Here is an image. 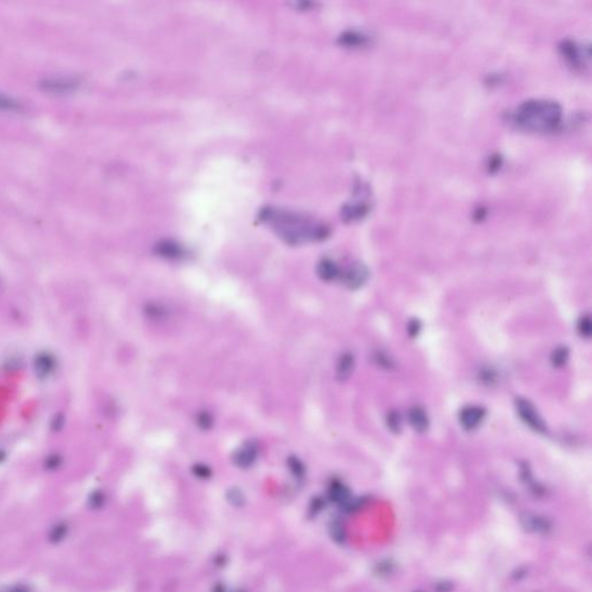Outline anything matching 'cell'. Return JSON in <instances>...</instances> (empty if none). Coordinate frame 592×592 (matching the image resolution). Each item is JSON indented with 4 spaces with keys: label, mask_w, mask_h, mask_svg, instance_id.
Returning <instances> with one entry per match:
<instances>
[{
    "label": "cell",
    "mask_w": 592,
    "mask_h": 592,
    "mask_svg": "<svg viewBox=\"0 0 592 592\" xmlns=\"http://www.w3.org/2000/svg\"><path fill=\"white\" fill-rule=\"evenodd\" d=\"M355 368V357L351 352H343L336 364V377L340 382H345L351 377Z\"/></svg>",
    "instance_id": "cell-9"
},
{
    "label": "cell",
    "mask_w": 592,
    "mask_h": 592,
    "mask_svg": "<svg viewBox=\"0 0 592 592\" xmlns=\"http://www.w3.org/2000/svg\"><path fill=\"white\" fill-rule=\"evenodd\" d=\"M562 108L549 100H527L512 113V122L525 131L552 132L562 122Z\"/></svg>",
    "instance_id": "cell-1"
},
{
    "label": "cell",
    "mask_w": 592,
    "mask_h": 592,
    "mask_svg": "<svg viewBox=\"0 0 592 592\" xmlns=\"http://www.w3.org/2000/svg\"><path fill=\"white\" fill-rule=\"evenodd\" d=\"M568 360H569V350L567 348V346L557 347L552 352V355H550V362H552V365L554 367H557V368L566 366Z\"/></svg>",
    "instance_id": "cell-17"
},
{
    "label": "cell",
    "mask_w": 592,
    "mask_h": 592,
    "mask_svg": "<svg viewBox=\"0 0 592 592\" xmlns=\"http://www.w3.org/2000/svg\"><path fill=\"white\" fill-rule=\"evenodd\" d=\"M368 279H369L368 268L362 263H354L346 270L345 273H343L342 280L347 288L352 289V291H355V289H359L364 286V284L368 281Z\"/></svg>",
    "instance_id": "cell-6"
},
{
    "label": "cell",
    "mask_w": 592,
    "mask_h": 592,
    "mask_svg": "<svg viewBox=\"0 0 592 592\" xmlns=\"http://www.w3.org/2000/svg\"><path fill=\"white\" fill-rule=\"evenodd\" d=\"M227 500L228 502L234 507H241L244 504V495L238 488H232L227 492Z\"/></svg>",
    "instance_id": "cell-21"
},
{
    "label": "cell",
    "mask_w": 592,
    "mask_h": 592,
    "mask_svg": "<svg viewBox=\"0 0 592 592\" xmlns=\"http://www.w3.org/2000/svg\"><path fill=\"white\" fill-rule=\"evenodd\" d=\"M155 254L166 259H180L185 255L183 247L173 241H161L155 246Z\"/></svg>",
    "instance_id": "cell-11"
},
{
    "label": "cell",
    "mask_w": 592,
    "mask_h": 592,
    "mask_svg": "<svg viewBox=\"0 0 592 592\" xmlns=\"http://www.w3.org/2000/svg\"><path fill=\"white\" fill-rule=\"evenodd\" d=\"M330 495H331V498L333 500H336V501H340V500H343L347 496V489L343 485L334 483L331 486V488H330Z\"/></svg>",
    "instance_id": "cell-23"
},
{
    "label": "cell",
    "mask_w": 592,
    "mask_h": 592,
    "mask_svg": "<svg viewBox=\"0 0 592 592\" xmlns=\"http://www.w3.org/2000/svg\"><path fill=\"white\" fill-rule=\"evenodd\" d=\"M369 206L366 203H354L346 205L342 209V217L346 221H354V220H359L365 217L368 213Z\"/></svg>",
    "instance_id": "cell-14"
},
{
    "label": "cell",
    "mask_w": 592,
    "mask_h": 592,
    "mask_svg": "<svg viewBox=\"0 0 592 592\" xmlns=\"http://www.w3.org/2000/svg\"><path fill=\"white\" fill-rule=\"evenodd\" d=\"M368 41V37L356 31H348V33L343 34L340 37V42L347 47H359V45H365Z\"/></svg>",
    "instance_id": "cell-16"
},
{
    "label": "cell",
    "mask_w": 592,
    "mask_h": 592,
    "mask_svg": "<svg viewBox=\"0 0 592 592\" xmlns=\"http://www.w3.org/2000/svg\"><path fill=\"white\" fill-rule=\"evenodd\" d=\"M402 424H403L402 417L399 413L392 411L387 415V425L390 430L393 431V433H399V431H400Z\"/></svg>",
    "instance_id": "cell-22"
},
{
    "label": "cell",
    "mask_w": 592,
    "mask_h": 592,
    "mask_svg": "<svg viewBox=\"0 0 592 592\" xmlns=\"http://www.w3.org/2000/svg\"><path fill=\"white\" fill-rule=\"evenodd\" d=\"M408 422L416 433H426L429 429V417L424 407L413 406L408 411Z\"/></svg>",
    "instance_id": "cell-10"
},
{
    "label": "cell",
    "mask_w": 592,
    "mask_h": 592,
    "mask_svg": "<svg viewBox=\"0 0 592 592\" xmlns=\"http://www.w3.org/2000/svg\"><path fill=\"white\" fill-rule=\"evenodd\" d=\"M577 331L580 336L589 339L592 334V323L589 315H583L577 323Z\"/></svg>",
    "instance_id": "cell-19"
},
{
    "label": "cell",
    "mask_w": 592,
    "mask_h": 592,
    "mask_svg": "<svg viewBox=\"0 0 592 592\" xmlns=\"http://www.w3.org/2000/svg\"><path fill=\"white\" fill-rule=\"evenodd\" d=\"M500 166H501V157L496 155V157L490 158V160H489V170L490 171L498 170Z\"/></svg>",
    "instance_id": "cell-27"
},
{
    "label": "cell",
    "mask_w": 592,
    "mask_h": 592,
    "mask_svg": "<svg viewBox=\"0 0 592 592\" xmlns=\"http://www.w3.org/2000/svg\"><path fill=\"white\" fill-rule=\"evenodd\" d=\"M485 416L486 411L484 407L479 405H469L460 412L458 420L465 430H474L483 424Z\"/></svg>",
    "instance_id": "cell-7"
},
{
    "label": "cell",
    "mask_w": 592,
    "mask_h": 592,
    "mask_svg": "<svg viewBox=\"0 0 592 592\" xmlns=\"http://www.w3.org/2000/svg\"><path fill=\"white\" fill-rule=\"evenodd\" d=\"M515 405L518 416L532 430L540 434H544L547 431V427H546L544 419L530 400H527L525 398H517Z\"/></svg>",
    "instance_id": "cell-4"
},
{
    "label": "cell",
    "mask_w": 592,
    "mask_h": 592,
    "mask_svg": "<svg viewBox=\"0 0 592 592\" xmlns=\"http://www.w3.org/2000/svg\"><path fill=\"white\" fill-rule=\"evenodd\" d=\"M192 472H194V474L196 476H198L200 479H207L212 474V471H211L209 467L207 465H203V464H197L194 466V469H192Z\"/></svg>",
    "instance_id": "cell-24"
},
{
    "label": "cell",
    "mask_w": 592,
    "mask_h": 592,
    "mask_svg": "<svg viewBox=\"0 0 592 592\" xmlns=\"http://www.w3.org/2000/svg\"><path fill=\"white\" fill-rule=\"evenodd\" d=\"M287 466L289 471H291V473L294 475V478L296 479H303L304 475H305V466L302 461H300L299 458L295 457V456H291L288 457L287 460Z\"/></svg>",
    "instance_id": "cell-18"
},
{
    "label": "cell",
    "mask_w": 592,
    "mask_h": 592,
    "mask_svg": "<svg viewBox=\"0 0 592 592\" xmlns=\"http://www.w3.org/2000/svg\"><path fill=\"white\" fill-rule=\"evenodd\" d=\"M195 422L199 429L204 430V431H207V430H211L213 428L214 416H213L212 413L208 412V411H205V410L199 411L196 414Z\"/></svg>",
    "instance_id": "cell-15"
},
{
    "label": "cell",
    "mask_w": 592,
    "mask_h": 592,
    "mask_svg": "<svg viewBox=\"0 0 592 592\" xmlns=\"http://www.w3.org/2000/svg\"><path fill=\"white\" fill-rule=\"evenodd\" d=\"M420 330H421V324L417 319L411 320V322L408 323V325H407V332H408V334H410V337H412V338L416 337L417 334H419Z\"/></svg>",
    "instance_id": "cell-25"
},
{
    "label": "cell",
    "mask_w": 592,
    "mask_h": 592,
    "mask_svg": "<svg viewBox=\"0 0 592 592\" xmlns=\"http://www.w3.org/2000/svg\"><path fill=\"white\" fill-rule=\"evenodd\" d=\"M145 313L147 317L154 322H161L168 318L169 316V308L163 303H159V302H148V304L145 307Z\"/></svg>",
    "instance_id": "cell-13"
},
{
    "label": "cell",
    "mask_w": 592,
    "mask_h": 592,
    "mask_svg": "<svg viewBox=\"0 0 592 592\" xmlns=\"http://www.w3.org/2000/svg\"><path fill=\"white\" fill-rule=\"evenodd\" d=\"M79 81L72 78H57V79H48L41 82V88L54 94H66L75 90L79 87Z\"/></svg>",
    "instance_id": "cell-8"
},
{
    "label": "cell",
    "mask_w": 592,
    "mask_h": 592,
    "mask_svg": "<svg viewBox=\"0 0 592 592\" xmlns=\"http://www.w3.org/2000/svg\"><path fill=\"white\" fill-rule=\"evenodd\" d=\"M259 455V446L256 441H247L234 452L233 462L240 469H249L255 464Z\"/></svg>",
    "instance_id": "cell-5"
},
{
    "label": "cell",
    "mask_w": 592,
    "mask_h": 592,
    "mask_svg": "<svg viewBox=\"0 0 592 592\" xmlns=\"http://www.w3.org/2000/svg\"><path fill=\"white\" fill-rule=\"evenodd\" d=\"M0 592H30V589L25 584H13L2 587Z\"/></svg>",
    "instance_id": "cell-26"
},
{
    "label": "cell",
    "mask_w": 592,
    "mask_h": 592,
    "mask_svg": "<svg viewBox=\"0 0 592 592\" xmlns=\"http://www.w3.org/2000/svg\"><path fill=\"white\" fill-rule=\"evenodd\" d=\"M265 220H272L280 235L289 244H300L305 241H322L329 235V229L318 223H311L300 217L286 213H265Z\"/></svg>",
    "instance_id": "cell-2"
},
{
    "label": "cell",
    "mask_w": 592,
    "mask_h": 592,
    "mask_svg": "<svg viewBox=\"0 0 592 592\" xmlns=\"http://www.w3.org/2000/svg\"><path fill=\"white\" fill-rule=\"evenodd\" d=\"M0 110H4V111L16 112V111H20V110H22V105L17 102V101L8 98V96L4 95V94H0Z\"/></svg>",
    "instance_id": "cell-20"
},
{
    "label": "cell",
    "mask_w": 592,
    "mask_h": 592,
    "mask_svg": "<svg viewBox=\"0 0 592 592\" xmlns=\"http://www.w3.org/2000/svg\"><path fill=\"white\" fill-rule=\"evenodd\" d=\"M317 274L319 279L323 280V281L331 282L339 277L340 271H339L336 261L329 258H324L317 265Z\"/></svg>",
    "instance_id": "cell-12"
},
{
    "label": "cell",
    "mask_w": 592,
    "mask_h": 592,
    "mask_svg": "<svg viewBox=\"0 0 592 592\" xmlns=\"http://www.w3.org/2000/svg\"><path fill=\"white\" fill-rule=\"evenodd\" d=\"M559 50L563 58L576 68H583L590 63L591 50L589 45H584L572 40H563L559 45Z\"/></svg>",
    "instance_id": "cell-3"
}]
</instances>
